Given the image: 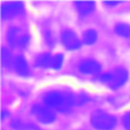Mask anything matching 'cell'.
<instances>
[{"mask_svg":"<svg viewBox=\"0 0 130 130\" xmlns=\"http://www.w3.org/2000/svg\"><path fill=\"white\" fill-rule=\"evenodd\" d=\"M98 40V32L92 28H88L82 34V42L85 45H92Z\"/></svg>","mask_w":130,"mask_h":130,"instance_id":"cell-12","label":"cell"},{"mask_svg":"<svg viewBox=\"0 0 130 130\" xmlns=\"http://www.w3.org/2000/svg\"><path fill=\"white\" fill-rule=\"evenodd\" d=\"M31 114L41 124H51L56 120L55 113L46 106L34 105L31 107Z\"/></svg>","mask_w":130,"mask_h":130,"instance_id":"cell-4","label":"cell"},{"mask_svg":"<svg viewBox=\"0 0 130 130\" xmlns=\"http://www.w3.org/2000/svg\"><path fill=\"white\" fill-rule=\"evenodd\" d=\"M102 69V65L94 59H84L78 65V70L83 74H98Z\"/></svg>","mask_w":130,"mask_h":130,"instance_id":"cell-7","label":"cell"},{"mask_svg":"<svg viewBox=\"0 0 130 130\" xmlns=\"http://www.w3.org/2000/svg\"><path fill=\"white\" fill-rule=\"evenodd\" d=\"M90 124L96 130H112L117 125V118L105 111L96 110L90 116Z\"/></svg>","mask_w":130,"mask_h":130,"instance_id":"cell-3","label":"cell"},{"mask_svg":"<svg viewBox=\"0 0 130 130\" xmlns=\"http://www.w3.org/2000/svg\"><path fill=\"white\" fill-rule=\"evenodd\" d=\"M128 79V71L125 68L118 67L108 71L100 76L101 82L107 84L112 89H117L125 84Z\"/></svg>","mask_w":130,"mask_h":130,"instance_id":"cell-2","label":"cell"},{"mask_svg":"<svg viewBox=\"0 0 130 130\" xmlns=\"http://www.w3.org/2000/svg\"><path fill=\"white\" fill-rule=\"evenodd\" d=\"M11 127L17 130H27V129H38L36 126L29 124V123H24L20 120H13L11 122Z\"/></svg>","mask_w":130,"mask_h":130,"instance_id":"cell-15","label":"cell"},{"mask_svg":"<svg viewBox=\"0 0 130 130\" xmlns=\"http://www.w3.org/2000/svg\"><path fill=\"white\" fill-rule=\"evenodd\" d=\"M120 1H105V4L107 5H111V6H115L117 4H119Z\"/></svg>","mask_w":130,"mask_h":130,"instance_id":"cell-20","label":"cell"},{"mask_svg":"<svg viewBox=\"0 0 130 130\" xmlns=\"http://www.w3.org/2000/svg\"><path fill=\"white\" fill-rule=\"evenodd\" d=\"M61 43L63 47L69 51H74L81 47V41L75 31L71 29H64L61 32Z\"/></svg>","mask_w":130,"mask_h":130,"instance_id":"cell-6","label":"cell"},{"mask_svg":"<svg viewBox=\"0 0 130 130\" xmlns=\"http://www.w3.org/2000/svg\"><path fill=\"white\" fill-rule=\"evenodd\" d=\"M1 61H2V64L4 65V67H6V68H10L14 64V60L12 59V54L6 48H2V51H1Z\"/></svg>","mask_w":130,"mask_h":130,"instance_id":"cell-14","label":"cell"},{"mask_svg":"<svg viewBox=\"0 0 130 130\" xmlns=\"http://www.w3.org/2000/svg\"><path fill=\"white\" fill-rule=\"evenodd\" d=\"M20 37H21V35H20V30H19V28L16 27V26H12V27H10V28L8 29V31H7V36H6V38H7V42H8V44H9L12 48L18 46V41H19Z\"/></svg>","mask_w":130,"mask_h":130,"instance_id":"cell-11","label":"cell"},{"mask_svg":"<svg viewBox=\"0 0 130 130\" xmlns=\"http://www.w3.org/2000/svg\"><path fill=\"white\" fill-rule=\"evenodd\" d=\"M28 42H29V36L27 34H22L21 37H20V39H19V41H18V46L17 47H19V48H25L27 46Z\"/></svg>","mask_w":130,"mask_h":130,"instance_id":"cell-17","label":"cell"},{"mask_svg":"<svg viewBox=\"0 0 130 130\" xmlns=\"http://www.w3.org/2000/svg\"><path fill=\"white\" fill-rule=\"evenodd\" d=\"M115 32L122 38H130V23L119 22L115 25Z\"/></svg>","mask_w":130,"mask_h":130,"instance_id":"cell-13","label":"cell"},{"mask_svg":"<svg viewBox=\"0 0 130 130\" xmlns=\"http://www.w3.org/2000/svg\"><path fill=\"white\" fill-rule=\"evenodd\" d=\"M63 62H64V56L62 54H56V55L53 56L51 68H53L55 70H58V69H60L62 67Z\"/></svg>","mask_w":130,"mask_h":130,"instance_id":"cell-16","label":"cell"},{"mask_svg":"<svg viewBox=\"0 0 130 130\" xmlns=\"http://www.w3.org/2000/svg\"><path fill=\"white\" fill-rule=\"evenodd\" d=\"M122 124H123V126L126 130H130V111L123 115Z\"/></svg>","mask_w":130,"mask_h":130,"instance_id":"cell-18","label":"cell"},{"mask_svg":"<svg viewBox=\"0 0 130 130\" xmlns=\"http://www.w3.org/2000/svg\"><path fill=\"white\" fill-rule=\"evenodd\" d=\"M88 101V96L85 94V93H83V92H81V93H79L78 95H77V98H75V102H77V104L78 105H82V104H84L85 102H87Z\"/></svg>","mask_w":130,"mask_h":130,"instance_id":"cell-19","label":"cell"},{"mask_svg":"<svg viewBox=\"0 0 130 130\" xmlns=\"http://www.w3.org/2000/svg\"><path fill=\"white\" fill-rule=\"evenodd\" d=\"M44 104L51 110L58 112H68L75 104V98L68 91L52 90L44 95Z\"/></svg>","mask_w":130,"mask_h":130,"instance_id":"cell-1","label":"cell"},{"mask_svg":"<svg viewBox=\"0 0 130 130\" xmlns=\"http://www.w3.org/2000/svg\"><path fill=\"white\" fill-rule=\"evenodd\" d=\"M0 11L3 19H10L21 15L24 12V5L21 2H7L1 5Z\"/></svg>","mask_w":130,"mask_h":130,"instance_id":"cell-5","label":"cell"},{"mask_svg":"<svg viewBox=\"0 0 130 130\" xmlns=\"http://www.w3.org/2000/svg\"><path fill=\"white\" fill-rule=\"evenodd\" d=\"M14 70L15 72L20 75V76H26L29 73V67H28V63L26 61V59L21 56L18 55L14 58Z\"/></svg>","mask_w":130,"mask_h":130,"instance_id":"cell-8","label":"cell"},{"mask_svg":"<svg viewBox=\"0 0 130 130\" xmlns=\"http://www.w3.org/2000/svg\"><path fill=\"white\" fill-rule=\"evenodd\" d=\"M52 59L53 56L50 53H42L36 57L35 64L41 68H49L52 66Z\"/></svg>","mask_w":130,"mask_h":130,"instance_id":"cell-10","label":"cell"},{"mask_svg":"<svg viewBox=\"0 0 130 130\" xmlns=\"http://www.w3.org/2000/svg\"><path fill=\"white\" fill-rule=\"evenodd\" d=\"M74 5L80 15H87L91 13L95 6L93 1H76Z\"/></svg>","mask_w":130,"mask_h":130,"instance_id":"cell-9","label":"cell"}]
</instances>
